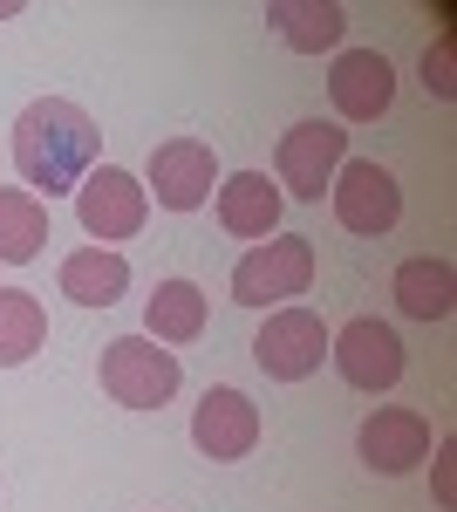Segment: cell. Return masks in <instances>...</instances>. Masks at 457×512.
Instances as JSON below:
<instances>
[{
	"mask_svg": "<svg viewBox=\"0 0 457 512\" xmlns=\"http://www.w3.org/2000/svg\"><path fill=\"white\" fill-rule=\"evenodd\" d=\"M396 308L410 321H444L457 308V274H451V260H403L396 267Z\"/></svg>",
	"mask_w": 457,
	"mask_h": 512,
	"instance_id": "cell-16",
	"label": "cell"
},
{
	"mask_svg": "<svg viewBox=\"0 0 457 512\" xmlns=\"http://www.w3.org/2000/svg\"><path fill=\"white\" fill-rule=\"evenodd\" d=\"M355 451H362V465H369V472L403 478V472H417L423 458H430V424H423L417 410L389 403V410H376V417H362Z\"/></svg>",
	"mask_w": 457,
	"mask_h": 512,
	"instance_id": "cell-11",
	"label": "cell"
},
{
	"mask_svg": "<svg viewBox=\"0 0 457 512\" xmlns=\"http://www.w3.org/2000/svg\"><path fill=\"white\" fill-rule=\"evenodd\" d=\"M212 185H219V158H212L205 137H171V144L151 151V185L144 192H157L164 212H198L212 198Z\"/></svg>",
	"mask_w": 457,
	"mask_h": 512,
	"instance_id": "cell-10",
	"label": "cell"
},
{
	"mask_svg": "<svg viewBox=\"0 0 457 512\" xmlns=\"http://www.w3.org/2000/svg\"><path fill=\"white\" fill-rule=\"evenodd\" d=\"M267 21L280 28L287 48H301V55H321V48H335L348 35V14L335 0H273Z\"/></svg>",
	"mask_w": 457,
	"mask_h": 512,
	"instance_id": "cell-17",
	"label": "cell"
},
{
	"mask_svg": "<svg viewBox=\"0 0 457 512\" xmlns=\"http://www.w3.org/2000/svg\"><path fill=\"white\" fill-rule=\"evenodd\" d=\"M219 226L232 239H273V226H280V185L267 171H232L219 185Z\"/></svg>",
	"mask_w": 457,
	"mask_h": 512,
	"instance_id": "cell-13",
	"label": "cell"
},
{
	"mask_svg": "<svg viewBox=\"0 0 457 512\" xmlns=\"http://www.w3.org/2000/svg\"><path fill=\"white\" fill-rule=\"evenodd\" d=\"M123 287H130V260L116 246H82V253L62 260V294L76 308H116Z\"/></svg>",
	"mask_w": 457,
	"mask_h": 512,
	"instance_id": "cell-14",
	"label": "cell"
},
{
	"mask_svg": "<svg viewBox=\"0 0 457 512\" xmlns=\"http://www.w3.org/2000/svg\"><path fill=\"white\" fill-rule=\"evenodd\" d=\"M96 376H103V396L123 410H164L178 396V355L151 335H116Z\"/></svg>",
	"mask_w": 457,
	"mask_h": 512,
	"instance_id": "cell-2",
	"label": "cell"
},
{
	"mask_svg": "<svg viewBox=\"0 0 457 512\" xmlns=\"http://www.w3.org/2000/svg\"><path fill=\"white\" fill-rule=\"evenodd\" d=\"M328 198H335V219L362 239H382L403 219V185L376 158H342V171L328 178Z\"/></svg>",
	"mask_w": 457,
	"mask_h": 512,
	"instance_id": "cell-4",
	"label": "cell"
},
{
	"mask_svg": "<svg viewBox=\"0 0 457 512\" xmlns=\"http://www.w3.org/2000/svg\"><path fill=\"white\" fill-rule=\"evenodd\" d=\"M48 342V308L28 287H0V369H21Z\"/></svg>",
	"mask_w": 457,
	"mask_h": 512,
	"instance_id": "cell-19",
	"label": "cell"
},
{
	"mask_svg": "<svg viewBox=\"0 0 457 512\" xmlns=\"http://www.w3.org/2000/svg\"><path fill=\"white\" fill-rule=\"evenodd\" d=\"M144 335L151 342H198L205 335V287L198 280H157V294L144 301Z\"/></svg>",
	"mask_w": 457,
	"mask_h": 512,
	"instance_id": "cell-15",
	"label": "cell"
},
{
	"mask_svg": "<svg viewBox=\"0 0 457 512\" xmlns=\"http://www.w3.org/2000/svg\"><path fill=\"white\" fill-rule=\"evenodd\" d=\"M314 280V246L301 233L287 239H260L239 267H232V301L239 308H287L294 294H307Z\"/></svg>",
	"mask_w": 457,
	"mask_h": 512,
	"instance_id": "cell-3",
	"label": "cell"
},
{
	"mask_svg": "<svg viewBox=\"0 0 457 512\" xmlns=\"http://www.w3.org/2000/svg\"><path fill=\"white\" fill-rule=\"evenodd\" d=\"M348 158V130L335 123H294L287 137H280V151H273V185H287L280 198H314L328 192V178L342 171Z\"/></svg>",
	"mask_w": 457,
	"mask_h": 512,
	"instance_id": "cell-5",
	"label": "cell"
},
{
	"mask_svg": "<svg viewBox=\"0 0 457 512\" xmlns=\"http://www.w3.org/2000/svg\"><path fill=\"white\" fill-rule=\"evenodd\" d=\"M191 444L212 458V465H232V458H246L253 444H260V403L246 390H205L198 396V410H191Z\"/></svg>",
	"mask_w": 457,
	"mask_h": 512,
	"instance_id": "cell-9",
	"label": "cell"
},
{
	"mask_svg": "<svg viewBox=\"0 0 457 512\" xmlns=\"http://www.w3.org/2000/svg\"><path fill=\"white\" fill-rule=\"evenodd\" d=\"M321 355H328V328L314 308H273L267 328L253 335V362L267 369L273 383H301L321 369Z\"/></svg>",
	"mask_w": 457,
	"mask_h": 512,
	"instance_id": "cell-7",
	"label": "cell"
},
{
	"mask_svg": "<svg viewBox=\"0 0 457 512\" xmlns=\"http://www.w3.org/2000/svg\"><path fill=\"white\" fill-rule=\"evenodd\" d=\"M14 14H21V0H0V21H14Z\"/></svg>",
	"mask_w": 457,
	"mask_h": 512,
	"instance_id": "cell-22",
	"label": "cell"
},
{
	"mask_svg": "<svg viewBox=\"0 0 457 512\" xmlns=\"http://www.w3.org/2000/svg\"><path fill=\"white\" fill-rule=\"evenodd\" d=\"M328 355H335V369H342L348 383L369 396L403 383V335L376 315H362V321H348L342 335H328Z\"/></svg>",
	"mask_w": 457,
	"mask_h": 512,
	"instance_id": "cell-8",
	"label": "cell"
},
{
	"mask_svg": "<svg viewBox=\"0 0 457 512\" xmlns=\"http://www.w3.org/2000/svg\"><path fill=\"white\" fill-rule=\"evenodd\" d=\"M48 246V205L28 185H0V260L21 267Z\"/></svg>",
	"mask_w": 457,
	"mask_h": 512,
	"instance_id": "cell-18",
	"label": "cell"
},
{
	"mask_svg": "<svg viewBox=\"0 0 457 512\" xmlns=\"http://www.w3.org/2000/svg\"><path fill=\"white\" fill-rule=\"evenodd\" d=\"M144 212H151V192H144L123 164H96V171L76 185V219H82V233L96 239V246L130 239L137 226H144Z\"/></svg>",
	"mask_w": 457,
	"mask_h": 512,
	"instance_id": "cell-6",
	"label": "cell"
},
{
	"mask_svg": "<svg viewBox=\"0 0 457 512\" xmlns=\"http://www.w3.org/2000/svg\"><path fill=\"white\" fill-rule=\"evenodd\" d=\"M328 96H335V110H342L348 123H376L382 110H389V96H396L389 55H376V48H348V55H335Z\"/></svg>",
	"mask_w": 457,
	"mask_h": 512,
	"instance_id": "cell-12",
	"label": "cell"
},
{
	"mask_svg": "<svg viewBox=\"0 0 457 512\" xmlns=\"http://www.w3.org/2000/svg\"><path fill=\"white\" fill-rule=\"evenodd\" d=\"M423 82H430V96H444V103L457 96V76H451V35H444L437 48H430V55H423Z\"/></svg>",
	"mask_w": 457,
	"mask_h": 512,
	"instance_id": "cell-20",
	"label": "cell"
},
{
	"mask_svg": "<svg viewBox=\"0 0 457 512\" xmlns=\"http://www.w3.org/2000/svg\"><path fill=\"white\" fill-rule=\"evenodd\" d=\"M437 506H457V437L437 444Z\"/></svg>",
	"mask_w": 457,
	"mask_h": 512,
	"instance_id": "cell-21",
	"label": "cell"
},
{
	"mask_svg": "<svg viewBox=\"0 0 457 512\" xmlns=\"http://www.w3.org/2000/svg\"><path fill=\"white\" fill-rule=\"evenodd\" d=\"M96 158H103V130L69 96H41V103H28L14 117V171H21V185L35 198L76 192L96 171Z\"/></svg>",
	"mask_w": 457,
	"mask_h": 512,
	"instance_id": "cell-1",
	"label": "cell"
}]
</instances>
